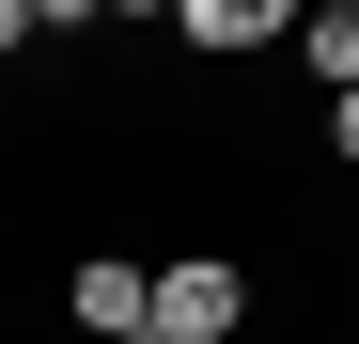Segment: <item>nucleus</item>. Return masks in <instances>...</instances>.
Returning <instances> with one entry per match:
<instances>
[{"label":"nucleus","instance_id":"obj_5","mask_svg":"<svg viewBox=\"0 0 359 344\" xmlns=\"http://www.w3.org/2000/svg\"><path fill=\"white\" fill-rule=\"evenodd\" d=\"M328 157H344V172H359V94H328Z\"/></svg>","mask_w":359,"mask_h":344},{"label":"nucleus","instance_id":"obj_4","mask_svg":"<svg viewBox=\"0 0 359 344\" xmlns=\"http://www.w3.org/2000/svg\"><path fill=\"white\" fill-rule=\"evenodd\" d=\"M281 63H313L328 94H359V0H328V16H297V47Z\"/></svg>","mask_w":359,"mask_h":344},{"label":"nucleus","instance_id":"obj_3","mask_svg":"<svg viewBox=\"0 0 359 344\" xmlns=\"http://www.w3.org/2000/svg\"><path fill=\"white\" fill-rule=\"evenodd\" d=\"M172 47L234 63V47H297V16H281V0H188V16H172Z\"/></svg>","mask_w":359,"mask_h":344},{"label":"nucleus","instance_id":"obj_1","mask_svg":"<svg viewBox=\"0 0 359 344\" xmlns=\"http://www.w3.org/2000/svg\"><path fill=\"white\" fill-rule=\"evenodd\" d=\"M234 329H250V266H234V251H172L141 344H234Z\"/></svg>","mask_w":359,"mask_h":344},{"label":"nucleus","instance_id":"obj_2","mask_svg":"<svg viewBox=\"0 0 359 344\" xmlns=\"http://www.w3.org/2000/svg\"><path fill=\"white\" fill-rule=\"evenodd\" d=\"M63 313H79L94 344H141V313H156V266H141V251H79V282H63Z\"/></svg>","mask_w":359,"mask_h":344},{"label":"nucleus","instance_id":"obj_6","mask_svg":"<svg viewBox=\"0 0 359 344\" xmlns=\"http://www.w3.org/2000/svg\"><path fill=\"white\" fill-rule=\"evenodd\" d=\"M16 47H32V16H16V0H0V63H16Z\"/></svg>","mask_w":359,"mask_h":344}]
</instances>
